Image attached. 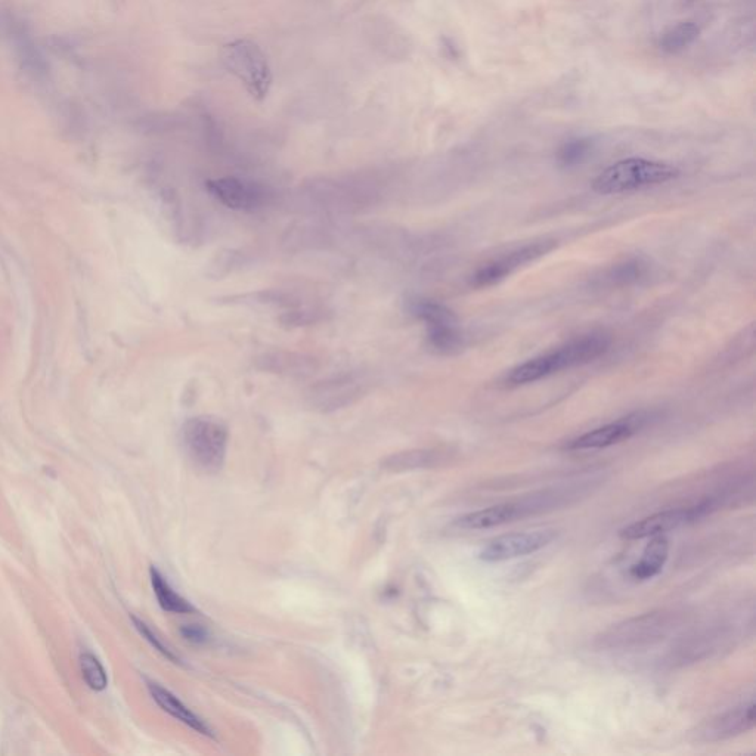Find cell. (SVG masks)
I'll return each instance as SVG.
<instances>
[{"label":"cell","mask_w":756,"mask_h":756,"mask_svg":"<svg viewBox=\"0 0 756 756\" xmlns=\"http://www.w3.org/2000/svg\"><path fill=\"white\" fill-rule=\"evenodd\" d=\"M612 340L603 333H591L587 336L576 337L565 346L559 347L553 352L536 356L529 359L525 364L513 368L505 377L507 386H522V384L535 383L559 373L566 368L579 367L590 364L609 350Z\"/></svg>","instance_id":"6da1fadb"},{"label":"cell","mask_w":756,"mask_h":756,"mask_svg":"<svg viewBox=\"0 0 756 756\" xmlns=\"http://www.w3.org/2000/svg\"><path fill=\"white\" fill-rule=\"evenodd\" d=\"M683 615L674 610H656L612 625L596 638V646L609 652H628L661 643L674 634Z\"/></svg>","instance_id":"7a4b0ae2"},{"label":"cell","mask_w":756,"mask_h":756,"mask_svg":"<svg viewBox=\"0 0 756 756\" xmlns=\"http://www.w3.org/2000/svg\"><path fill=\"white\" fill-rule=\"evenodd\" d=\"M680 176V169L662 161L647 158H625L604 169L594 179L593 191L601 195L622 194L655 185L666 184Z\"/></svg>","instance_id":"3957f363"},{"label":"cell","mask_w":756,"mask_h":756,"mask_svg":"<svg viewBox=\"0 0 756 756\" xmlns=\"http://www.w3.org/2000/svg\"><path fill=\"white\" fill-rule=\"evenodd\" d=\"M221 63L256 101L269 95L274 77L265 52L256 42L238 39L226 43L221 49Z\"/></svg>","instance_id":"277c9868"},{"label":"cell","mask_w":756,"mask_h":756,"mask_svg":"<svg viewBox=\"0 0 756 756\" xmlns=\"http://www.w3.org/2000/svg\"><path fill=\"white\" fill-rule=\"evenodd\" d=\"M228 429L212 417H194L182 426V445L189 460L206 473H218L225 463Z\"/></svg>","instance_id":"5b68a950"},{"label":"cell","mask_w":756,"mask_h":756,"mask_svg":"<svg viewBox=\"0 0 756 756\" xmlns=\"http://www.w3.org/2000/svg\"><path fill=\"white\" fill-rule=\"evenodd\" d=\"M728 498H730L728 494L717 495V497H709L708 500L700 501L697 504L659 511V513L652 514V516L646 517V519L632 523V525L622 529L619 535H621V538L627 539V541H635V539L652 538V536L668 534V532L675 531V529L699 522L703 517L720 510L727 503Z\"/></svg>","instance_id":"8992f818"},{"label":"cell","mask_w":756,"mask_h":756,"mask_svg":"<svg viewBox=\"0 0 756 756\" xmlns=\"http://www.w3.org/2000/svg\"><path fill=\"white\" fill-rule=\"evenodd\" d=\"M302 197L315 212L350 213L376 203L380 191L358 182H315L303 189Z\"/></svg>","instance_id":"52a82bcc"},{"label":"cell","mask_w":756,"mask_h":756,"mask_svg":"<svg viewBox=\"0 0 756 756\" xmlns=\"http://www.w3.org/2000/svg\"><path fill=\"white\" fill-rule=\"evenodd\" d=\"M368 390V383L359 374H343L322 381L312 387L308 401L316 411L331 412L349 407L361 399Z\"/></svg>","instance_id":"ba28073f"},{"label":"cell","mask_w":756,"mask_h":756,"mask_svg":"<svg viewBox=\"0 0 756 756\" xmlns=\"http://www.w3.org/2000/svg\"><path fill=\"white\" fill-rule=\"evenodd\" d=\"M556 538L557 532L554 529H539V531L498 536L482 548L479 559L486 563L507 562L517 557L534 554L548 547Z\"/></svg>","instance_id":"9c48e42d"},{"label":"cell","mask_w":756,"mask_h":756,"mask_svg":"<svg viewBox=\"0 0 756 756\" xmlns=\"http://www.w3.org/2000/svg\"><path fill=\"white\" fill-rule=\"evenodd\" d=\"M649 420V414L637 412V414L628 415V417L621 418L615 423L606 424L599 429L584 433V435L567 442L565 448L567 451H591V449L609 448V446L628 441L635 433L646 427Z\"/></svg>","instance_id":"30bf717a"},{"label":"cell","mask_w":756,"mask_h":756,"mask_svg":"<svg viewBox=\"0 0 756 756\" xmlns=\"http://www.w3.org/2000/svg\"><path fill=\"white\" fill-rule=\"evenodd\" d=\"M556 247L554 241H539V243L529 244L522 249L505 254L500 259L492 260L486 263L482 268L474 272L470 284L476 288L491 287V285L500 283L505 277L513 274L514 271L538 257L544 256Z\"/></svg>","instance_id":"8fae6325"},{"label":"cell","mask_w":756,"mask_h":756,"mask_svg":"<svg viewBox=\"0 0 756 756\" xmlns=\"http://www.w3.org/2000/svg\"><path fill=\"white\" fill-rule=\"evenodd\" d=\"M206 189L222 206L237 212H254L260 209L268 198V192L260 185L231 176L207 181Z\"/></svg>","instance_id":"7c38bea8"},{"label":"cell","mask_w":756,"mask_h":756,"mask_svg":"<svg viewBox=\"0 0 756 756\" xmlns=\"http://www.w3.org/2000/svg\"><path fill=\"white\" fill-rule=\"evenodd\" d=\"M756 709L754 700L742 703L736 708L728 709L723 714L711 718L700 725L697 730V737L702 742L717 743L723 740L733 739L740 734L748 733L754 730L756 720Z\"/></svg>","instance_id":"4fadbf2b"},{"label":"cell","mask_w":756,"mask_h":756,"mask_svg":"<svg viewBox=\"0 0 756 756\" xmlns=\"http://www.w3.org/2000/svg\"><path fill=\"white\" fill-rule=\"evenodd\" d=\"M256 367L263 373L275 374V376L306 378L311 377L318 370V361L305 353L274 350V352L262 353L256 359Z\"/></svg>","instance_id":"5bb4252c"},{"label":"cell","mask_w":756,"mask_h":756,"mask_svg":"<svg viewBox=\"0 0 756 756\" xmlns=\"http://www.w3.org/2000/svg\"><path fill=\"white\" fill-rule=\"evenodd\" d=\"M148 690H150L151 696H153L157 705L160 706L164 712L172 715V717H175L176 720L181 721V723L188 725L191 730L197 731V733L203 734V736L215 739V733H213L212 728L204 723L200 717H197L188 706H185L175 694L170 693L169 690L158 686L156 683H148Z\"/></svg>","instance_id":"9a60e30c"},{"label":"cell","mask_w":756,"mask_h":756,"mask_svg":"<svg viewBox=\"0 0 756 756\" xmlns=\"http://www.w3.org/2000/svg\"><path fill=\"white\" fill-rule=\"evenodd\" d=\"M219 305L244 306V308L294 309L299 306L293 294L281 290H260L253 293L234 294L218 299Z\"/></svg>","instance_id":"2e32d148"},{"label":"cell","mask_w":756,"mask_h":756,"mask_svg":"<svg viewBox=\"0 0 756 756\" xmlns=\"http://www.w3.org/2000/svg\"><path fill=\"white\" fill-rule=\"evenodd\" d=\"M669 556V541L665 535L652 536L643 556L630 567V575L635 581H647L662 572Z\"/></svg>","instance_id":"e0dca14e"},{"label":"cell","mask_w":756,"mask_h":756,"mask_svg":"<svg viewBox=\"0 0 756 756\" xmlns=\"http://www.w3.org/2000/svg\"><path fill=\"white\" fill-rule=\"evenodd\" d=\"M407 311L424 322L427 330L458 325V319L454 312L442 303L435 302V300L424 299V297H410L407 300Z\"/></svg>","instance_id":"ac0fdd59"},{"label":"cell","mask_w":756,"mask_h":756,"mask_svg":"<svg viewBox=\"0 0 756 756\" xmlns=\"http://www.w3.org/2000/svg\"><path fill=\"white\" fill-rule=\"evenodd\" d=\"M442 454L427 449H415V451L399 452L384 461V469L390 472H405V470L423 469V467L435 466L441 463Z\"/></svg>","instance_id":"d6986e66"},{"label":"cell","mask_w":756,"mask_h":756,"mask_svg":"<svg viewBox=\"0 0 756 756\" xmlns=\"http://www.w3.org/2000/svg\"><path fill=\"white\" fill-rule=\"evenodd\" d=\"M151 585H153L154 594H156L158 604H160L166 612L181 613V615L195 612L191 603H188L184 597L179 596V594L170 587L166 578H164L157 569H154V567L151 569Z\"/></svg>","instance_id":"ffe728a7"},{"label":"cell","mask_w":756,"mask_h":756,"mask_svg":"<svg viewBox=\"0 0 756 756\" xmlns=\"http://www.w3.org/2000/svg\"><path fill=\"white\" fill-rule=\"evenodd\" d=\"M700 34V27L693 21H683L671 27L659 39V48L665 54H678L692 46Z\"/></svg>","instance_id":"44dd1931"},{"label":"cell","mask_w":756,"mask_h":756,"mask_svg":"<svg viewBox=\"0 0 756 756\" xmlns=\"http://www.w3.org/2000/svg\"><path fill=\"white\" fill-rule=\"evenodd\" d=\"M593 150V142L590 139H572L560 147L557 160L563 167H573L581 164Z\"/></svg>","instance_id":"7402d4cb"},{"label":"cell","mask_w":756,"mask_h":756,"mask_svg":"<svg viewBox=\"0 0 756 756\" xmlns=\"http://www.w3.org/2000/svg\"><path fill=\"white\" fill-rule=\"evenodd\" d=\"M80 666H82L83 677L86 684L95 692H102L108 686L107 672L104 666L91 653H83L80 656Z\"/></svg>","instance_id":"603a6c76"},{"label":"cell","mask_w":756,"mask_h":756,"mask_svg":"<svg viewBox=\"0 0 756 756\" xmlns=\"http://www.w3.org/2000/svg\"><path fill=\"white\" fill-rule=\"evenodd\" d=\"M644 266L638 260L621 263L610 271L609 278L616 284H630L643 275Z\"/></svg>","instance_id":"cb8c5ba5"},{"label":"cell","mask_w":756,"mask_h":756,"mask_svg":"<svg viewBox=\"0 0 756 756\" xmlns=\"http://www.w3.org/2000/svg\"><path fill=\"white\" fill-rule=\"evenodd\" d=\"M133 624H135L136 630L141 632L142 637L145 638V640L148 641V643H151V646L154 647V649L158 650V652L161 653V655L166 656L167 659H170L172 662H179L178 656H176V653L173 652L172 649H170L169 646H167L166 643H164L163 640H161L160 637L151 630L150 627H148L145 622H142L141 619L135 618L133 616L132 618Z\"/></svg>","instance_id":"d4e9b609"},{"label":"cell","mask_w":756,"mask_h":756,"mask_svg":"<svg viewBox=\"0 0 756 756\" xmlns=\"http://www.w3.org/2000/svg\"><path fill=\"white\" fill-rule=\"evenodd\" d=\"M238 263H240V254L238 253L229 250V252L218 254V257L210 265L209 275L215 278L225 277Z\"/></svg>","instance_id":"484cf974"},{"label":"cell","mask_w":756,"mask_h":756,"mask_svg":"<svg viewBox=\"0 0 756 756\" xmlns=\"http://www.w3.org/2000/svg\"><path fill=\"white\" fill-rule=\"evenodd\" d=\"M182 635L194 644H204L209 640V632L201 628L200 625H185L182 628Z\"/></svg>","instance_id":"4316f807"}]
</instances>
